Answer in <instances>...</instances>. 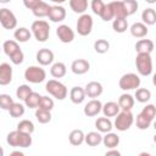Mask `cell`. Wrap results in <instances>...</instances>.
<instances>
[{
	"label": "cell",
	"mask_w": 156,
	"mask_h": 156,
	"mask_svg": "<svg viewBox=\"0 0 156 156\" xmlns=\"http://www.w3.org/2000/svg\"><path fill=\"white\" fill-rule=\"evenodd\" d=\"M32 134H27V133H23V132H20V130H12L7 134L6 136V143L12 146V147H22V149H26V147H29L32 145Z\"/></svg>",
	"instance_id": "1"
},
{
	"label": "cell",
	"mask_w": 156,
	"mask_h": 156,
	"mask_svg": "<svg viewBox=\"0 0 156 156\" xmlns=\"http://www.w3.org/2000/svg\"><path fill=\"white\" fill-rule=\"evenodd\" d=\"M30 32H32V34L34 35V38L38 41L44 43V41H46L49 39V35H50V26L44 20H37V21H34L32 23Z\"/></svg>",
	"instance_id": "2"
},
{
	"label": "cell",
	"mask_w": 156,
	"mask_h": 156,
	"mask_svg": "<svg viewBox=\"0 0 156 156\" xmlns=\"http://www.w3.org/2000/svg\"><path fill=\"white\" fill-rule=\"evenodd\" d=\"M115 122L113 126L119 132H126L128 130L133 123H134V116L132 113V111H126V110H121L116 116H115Z\"/></svg>",
	"instance_id": "3"
},
{
	"label": "cell",
	"mask_w": 156,
	"mask_h": 156,
	"mask_svg": "<svg viewBox=\"0 0 156 156\" xmlns=\"http://www.w3.org/2000/svg\"><path fill=\"white\" fill-rule=\"evenodd\" d=\"M135 67L140 76L147 77L152 73V58L150 54H136Z\"/></svg>",
	"instance_id": "4"
},
{
	"label": "cell",
	"mask_w": 156,
	"mask_h": 156,
	"mask_svg": "<svg viewBox=\"0 0 156 156\" xmlns=\"http://www.w3.org/2000/svg\"><path fill=\"white\" fill-rule=\"evenodd\" d=\"M45 90L57 100H65L67 98V94H68L66 85L63 83H61L60 80H56V79L48 80L45 84Z\"/></svg>",
	"instance_id": "5"
},
{
	"label": "cell",
	"mask_w": 156,
	"mask_h": 156,
	"mask_svg": "<svg viewBox=\"0 0 156 156\" xmlns=\"http://www.w3.org/2000/svg\"><path fill=\"white\" fill-rule=\"evenodd\" d=\"M46 78V72L39 66H29L24 71V79L32 84H39Z\"/></svg>",
	"instance_id": "6"
},
{
	"label": "cell",
	"mask_w": 156,
	"mask_h": 156,
	"mask_svg": "<svg viewBox=\"0 0 156 156\" xmlns=\"http://www.w3.org/2000/svg\"><path fill=\"white\" fill-rule=\"evenodd\" d=\"M140 77L136 73H126L123 74L119 80H118V85L122 90L128 91V90H134L136 88L140 87Z\"/></svg>",
	"instance_id": "7"
},
{
	"label": "cell",
	"mask_w": 156,
	"mask_h": 156,
	"mask_svg": "<svg viewBox=\"0 0 156 156\" xmlns=\"http://www.w3.org/2000/svg\"><path fill=\"white\" fill-rule=\"evenodd\" d=\"M93 17L89 15V13H82L79 17H78V21H77V24H76V29H77V33L82 37H87L91 33L93 30Z\"/></svg>",
	"instance_id": "8"
},
{
	"label": "cell",
	"mask_w": 156,
	"mask_h": 156,
	"mask_svg": "<svg viewBox=\"0 0 156 156\" xmlns=\"http://www.w3.org/2000/svg\"><path fill=\"white\" fill-rule=\"evenodd\" d=\"M0 24L5 29H15L17 27V18L15 13L6 7L0 9Z\"/></svg>",
	"instance_id": "9"
},
{
	"label": "cell",
	"mask_w": 156,
	"mask_h": 156,
	"mask_svg": "<svg viewBox=\"0 0 156 156\" xmlns=\"http://www.w3.org/2000/svg\"><path fill=\"white\" fill-rule=\"evenodd\" d=\"M56 35H57L58 40L63 44H68L74 40V32L67 24H60L56 28Z\"/></svg>",
	"instance_id": "10"
},
{
	"label": "cell",
	"mask_w": 156,
	"mask_h": 156,
	"mask_svg": "<svg viewBox=\"0 0 156 156\" xmlns=\"http://www.w3.org/2000/svg\"><path fill=\"white\" fill-rule=\"evenodd\" d=\"M48 17L54 23L62 22L66 18V9L61 5H52V6H50Z\"/></svg>",
	"instance_id": "11"
},
{
	"label": "cell",
	"mask_w": 156,
	"mask_h": 156,
	"mask_svg": "<svg viewBox=\"0 0 156 156\" xmlns=\"http://www.w3.org/2000/svg\"><path fill=\"white\" fill-rule=\"evenodd\" d=\"M54 52L50 50V49H46V48H43V49H39L37 55H35V58H37V62L40 65V66H49L54 62Z\"/></svg>",
	"instance_id": "12"
},
{
	"label": "cell",
	"mask_w": 156,
	"mask_h": 156,
	"mask_svg": "<svg viewBox=\"0 0 156 156\" xmlns=\"http://www.w3.org/2000/svg\"><path fill=\"white\" fill-rule=\"evenodd\" d=\"M89 69H90V63L85 58H77L71 63V71L77 76L85 74L87 72H89Z\"/></svg>",
	"instance_id": "13"
},
{
	"label": "cell",
	"mask_w": 156,
	"mask_h": 156,
	"mask_svg": "<svg viewBox=\"0 0 156 156\" xmlns=\"http://www.w3.org/2000/svg\"><path fill=\"white\" fill-rule=\"evenodd\" d=\"M84 91H85V96L91 98V99H96V98H99L102 94L104 88H102V84L101 83L93 80V82H89L84 87Z\"/></svg>",
	"instance_id": "14"
},
{
	"label": "cell",
	"mask_w": 156,
	"mask_h": 156,
	"mask_svg": "<svg viewBox=\"0 0 156 156\" xmlns=\"http://www.w3.org/2000/svg\"><path fill=\"white\" fill-rule=\"evenodd\" d=\"M101 107H102V104L100 100L98 99H91L83 108V112L85 116L88 117H94V116H98L100 112H101Z\"/></svg>",
	"instance_id": "15"
},
{
	"label": "cell",
	"mask_w": 156,
	"mask_h": 156,
	"mask_svg": "<svg viewBox=\"0 0 156 156\" xmlns=\"http://www.w3.org/2000/svg\"><path fill=\"white\" fill-rule=\"evenodd\" d=\"M12 82V66L7 62L0 65V85H9Z\"/></svg>",
	"instance_id": "16"
},
{
	"label": "cell",
	"mask_w": 156,
	"mask_h": 156,
	"mask_svg": "<svg viewBox=\"0 0 156 156\" xmlns=\"http://www.w3.org/2000/svg\"><path fill=\"white\" fill-rule=\"evenodd\" d=\"M154 41L151 39H140L135 43L136 54H151L154 51Z\"/></svg>",
	"instance_id": "17"
},
{
	"label": "cell",
	"mask_w": 156,
	"mask_h": 156,
	"mask_svg": "<svg viewBox=\"0 0 156 156\" xmlns=\"http://www.w3.org/2000/svg\"><path fill=\"white\" fill-rule=\"evenodd\" d=\"M134 102H135L134 98H133L130 94L124 93V94H122V95L118 98V102H117V104H118V106H119L121 110L132 111V108L134 107Z\"/></svg>",
	"instance_id": "18"
},
{
	"label": "cell",
	"mask_w": 156,
	"mask_h": 156,
	"mask_svg": "<svg viewBox=\"0 0 156 156\" xmlns=\"http://www.w3.org/2000/svg\"><path fill=\"white\" fill-rule=\"evenodd\" d=\"M129 30H130V34L134 38H144L147 34V32H149L147 26L144 24L143 22H135V23H133L130 26Z\"/></svg>",
	"instance_id": "19"
},
{
	"label": "cell",
	"mask_w": 156,
	"mask_h": 156,
	"mask_svg": "<svg viewBox=\"0 0 156 156\" xmlns=\"http://www.w3.org/2000/svg\"><path fill=\"white\" fill-rule=\"evenodd\" d=\"M69 99L73 104L76 105H79L84 101L85 99V91H84V88L82 87H73L71 90H69Z\"/></svg>",
	"instance_id": "20"
},
{
	"label": "cell",
	"mask_w": 156,
	"mask_h": 156,
	"mask_svg": "<svg viewBox=\"0 0 156 156\" xmlns=\"http://www.w3.org/2000/svg\"><path fill=\"white\" fill-rule=\"evenodd\" d=\"M95 128L100 133H107V132H111L112 130L113 123L110 121L108 117H105V116L104 117H99L95 121Z\"/></svg>",
	"instance_id": "21"
},
{
	"label": "cell",
	"mask_w": 156,
	"mask_h": 156,
	"mask_svg": "<svg viewBox=\"0 0 156 156\" xmlns=\"http://www.w3.org/2000/svg\"><path fill=\"white\" fill-rule=\"evenodd\" d=\"M119 111H121V108H119L118 104L115 101H108L105 105H102V107H101V112L104 113L105 117H108V118L115 117Z\"/></svg>",
	"instance_id": "22"
},
{
	"label": "cell",
	"mask_w": 156,
	"mask_h": 156,
	"mask_svg": "<svg viewBox=\"0 0 156 156\" xmlns=\"http://www.w3.org/2000/svg\"><path fill=\"white\" fill-rule=\"evenodd\" d=\"M112 12H113V18H127V13L123 7V2L118 0H113L108 2Z\"/></svg>",
	"instance_id": "23"
},
{
	"label": "cell",
	"mask_w": 156,
	"mask_h": 156,
	"mask_svg": "<svg viewBox=\"0 0 156 156\" xmlns=\"http://www.w3.org/2000/svg\"><path fill=\"white\" fill-rule=\"evenodd\" d=\"M107 149H113L117 147L119 144V136L116 133L112 132H107L104 136H102V141H101Z\"/></svg>",
	"instance_id": "24"
},
{
	"label": "cell",
	"mask_w": 156,
	"mask_h": 156,
	"mask_svg": "<svg viewBox=\"0 0 156 156\" xmlns=\"http://www.w3.org/2000/svg\"><path fill=\"white\" fill-rule=\"evenodd\" d=\"M32 37V32L26 27H20L15 30L13 38L17 43H27Z\"/></svg>",
	"instance_id": "25"
},
{
	"label": "cell",
	"mask_w": 156,
	"mask_h": 156,
	"mask_svg": "<svg viewBox=\"0 0 156 156\" xmlns=\"http://www.w3.org/2000/svg\"><path fill=\"white\" fill-rule=\"evenodd\" d=\"M84 135L82 129H73L68 135V141L73 146H79L84 143Z\"/></svg>",
	"instance_id": "26"
},
{
	"label": "cell",
	"mask_w": 156,
	"mask_h": 156,
	"mask_svg": "<svg viewBox=\"0 0 156 156\" xmlns=\"http://www.w3.org/2000/svg\"><path fill=\"white\" fill-rule=\"evenodd\" d=\"M66 73H67V67L63 62H55L51 65L50 74L54 78H62L66 76Z\"/></svg>",
	"instance_id": "27"
},
{
	"label": "cell",
	"mask_w": 156,
	"mask_h": 156,
	"mask_svg": "<svg viewBox=\"0 0 156 156\" xmlns=\"http://www.w3.org/2000/svg\"><path fill=\"white\" fill-rule=\"evenodd\" d=\"M84 141L89 146H98L102 141V135L100 132H89L88 134L84 135Z\"/></svg>",
	"instance_id": "28"
},
{
	"label": "cell",
	"mask_w": 156,
	"mask_h": 156,
	"mask_svg": "<svg viewBox=\"0 0 156 156\" xmlns=\"http://www.w3.org/2000/svg\"><path fill=\"white\" fill-rule=\"evenodd\" d=\"M69 7L74 13H84L88 10V0H69Z\"/></svg>",
	"instance_id": "29"
},
{
	"label": "cell",
	"mask_w": 156,
	"mask_h": 156,
	"mask_svg": "<svg viewBox=\"0 0 156 156\" xmlns=\"http://www.w3.org/2000/svg\"><path fill=\"white\" fill-rule=\"evenodd\" d=\"M141 20H143V23L146 24V26H154L156 23V12L152 7H149V9H145L143 12H141Z\"/></svg>",
	"instance_id": "30"
},
{
	"label": "cell",
	"mask_w": 156,
	"mask_h": 156,
	"mask_svg": "<svg viewBox=\"0 0 156 156\" xmlns=\"http://www.w3.org/2000/svg\"><path fill=\"white\" fill-rule=\"evenodd\" d=\"M49 10H50V5L45 1H41L37 7H34L32 10L33 15L38 18H43V17H48V13H49Z\"/></svg>",
	"instance_id": "31"
},
{
	"label": "cell",
	"mask_w": 156,
	"mask_h": 156,
	"mask_svg": "<svg viewBox=\"0 0 156 156\" xmlns=\"http://www.w3.org/2000/svg\"><path fill=\"white\" fill-rule=\"evenodd\" d=\"M134 99H136V101H139L141 104L147 102L151 99V91L146 88H136L135 94H134Z\"/></svg>",
	"instance_id": "32"
},
{
	"label": "cell",
	"mask_w": 156,
	"mask_h": 156,
	"mask_svg": "<svg viewBox=\"0 0 156 156\" xmlns=\"http://www.w3.org/2000/svg\"><path fill=\"white\" fill-rule=\"evenodd\" d=\"M41 95H39V93L32 91L26 99H24V105L29 108H37L39 106V101H40Z\"/></svg>",
	"instance_id": "33"
},
{
	"label": "cell",
	"mask_w": 156,
	"mask_h": 156,
	"mask_svg": "<svg viewBox=\"0 0 156 156\" xmlns=\"http://www.w3.org/2000/svg\"><path fill=\"white\" fill-rule=\"evenodd\" d=\"M112 28L116 33H124L128 29L127 18H113L112 20Z\"/></svg>",
	"instance_id": "34"
},
{
	"label": "cell",
	"mask_w": 156,
	"mask_h": 156,
	"mask_svg": "<svg viewBox=\"0 0 156 156\" xmlns=\"http://www.w3.org/2000/svg\"><path fill=\"white\" fill-rule=\"evenodd\" d=\"M1 49H2L4 52L10 57L12 54H15V52H16L18 49H21V48H20V45H18V43H17L16 40H5Z\"/></svg>",
	"instance_id": "35"
},
{
	"label": "cell",
	"mask_w": 156,
	"mask_h": 156,
	"mask_svg": "<svg viewBox=\"0 0 156 156\" xmlns=\"http://www.w3.org/2000/svg\"><path fill=\"white\" fill-rule=\"evenodd\" d=\"M35 118L39 123L41 124H45V123H49L51 121V111H48V110H43V108H37L35 110Z\"/></svg>",
	"instance_id": "36"
},
{
	"label": "cell",
	"mask_w": 156,
	"mask_h": 156,
	"mask_svg": "<svg viewBox=\"0 0 156 156\" xmlns=\"http://www.w3.org/2000/svg\"><path fill=\"white\" fill-rule=\"evenodd\" d=\"M35 127H34V123L29 119H22L17 123V130L20 132H23V133H27V134H32L34 132Z\"/></svg>",
	"instance_id": "37"
},
{
	"label": "cell",
	"mask_w": 156,
	"mask_h": 156,
	"mask_svg": "<svg viewBox=\"0 0 156 156\" xmlns=\"http://www.w3.org/2000/svg\"><path fill=\"white\" fill-rule=\"evenodd\" d=\"M24 111H26V108H24V106L22 104L13 102L12 106L10 107V110H9V113H10V116L12 118H18V117H22L24 115Z\"/></svg>",
	"instance_id": "38"
},
{
	"label": "cell",
	"mask_w": 156,
	"mask_h": 156,
	"mask_svg": "<svg viewBox=\"0 0 156 156\" xmlns=\"http://www.w3.org/2000/svg\"><path fill=\"white\" fill-rule=\"evenodd\" d=\"M123 7H124V11L127 13V17L128 16H132L136 12L138 7H139V4L136 0H123Z\"/></svg>",
	"instance_id": "39"
},
{
	"label": "cell",
	"mask_w": 156,
	"mask_h": 156,
	"mask_svg": "<svg viewBox=\"0 0 156 156\" xmlns=\"http://www.w3.org/2000/svg\"><path fill=\"white\" fill-rule=\"evenodd\" d=\"M94 50L98 54H106L110 50V43L106 39H98L94 43Z\"/></svg>",
	"instance_id": "40"
},
{
	"label": "cell",
	"mask_w": 156,
	"mask_h": 156,
	"mask_svg": "<svg viewBox=\"0 0 156 156\" xmlns=\"http://www.w3.org/2000/svg\"><path fill=\"white\" fill-rule=\"evenodd\" d=\"M151 123L152 121L147 119L146 117H144L141 113L136 115V119H135V124H136V128L140 129V130H146L151 127Z\"/></svg>",
	"instance_id": "41"
},
{
	"label": "cell",
	"mask_w": 156,
	"mask_h": 156,
	"mask_svg": "<svg viewBox=\"0 0 156 156\" xmlns=\"http://www.w3.org/2000/svg\"><path fill=\"white\" fill-rule=\"evenodd\" d=\"M32 91H33V90H32V88H30L28 84H22V85H20V87H17V89H16V96H17L20 100L24 101V99H26Z\"/></svg>",
	"instance_id": "42"
},
{
	"label": "cell",
	"mask_w": 156,
	"mask_h": 156,
	"mask_svg": "<svg viewBox=\"0 0 156 156\" xmlns=\"http://www.w3.org/2000/svg\"><path fill=\"white\" fill-rule=\"evenodd\" d=\"M13 102H15L13 99L9 94H0V108L1 110L9 111Z\"/></svg>",
	"instance_id": "43"
},
{
	"label": "cell",
	"mask_w": 156,
	"mask_h": 156,
	"mask_svg": "<svg viewBox=\"0 0 156 156\" xmlns=\"http://www.w3.org/2000/svg\"><path fill=\"white\" fill-rule=\"evenodd\" d=\"M144 117H146L147 119H150V121H154L155 119V117H156V107H155V105H152V104H149V105H146L143 110H141V112H140Z\"/></svg>",
	"instance_id": "44"
},
{
	"label": "cell",
	"mask_w": 156,
	"mask_h": 156,
	"mask_svg": "<svg viewBox=\"0 0 156 156\" xmlns=\"http://www.w3.org/2000/svg\"><path fill=\"white\" fill-rule=\"evenodd\" d=\"M39 108H43V110H48V111H51L54 108V100L49 96H41L40 98V101H39ZM37 107V108H38Z\"/></svg>",
	"instance_id": "45"
},
{
	"label": "cell",
	"mask_w": 156,
	"mask_h": 156,
	"mask_svg": "<svg viewBox=\"0 0 156 156\" xmlns=\"http://www.w3.org/2000/svg\"><path fill=\"white\" fill-rule=\"evenodd\" d=\"M90 7H91V11L93 13L100 16L104 7H105V2L102 0H91L90 1Z\"/></svg>",
	"instance_id": "46"
},
{
	"label": "cell",
	"mask_w": 156,
	"mask_h": 156,
	"mask_svg": "<svg viewBox=\"0 0 156 156\" xmlns=\"http://www.w3.org/2000/svg\"><path fill=\"white\" fill-rule=\"evenodd\" d=\"M100 17L105 22H108V21H112L113 20V12H112V10H111V7H110L108 4H105V7H104Z\"/></svg>",
	"instance_id": "47"
},
{
	"label": "cell",
	"mask_w": 156,
	"mask_h": 156,
	"mask_svg": "<svg viewBox=\"0 0 156 156\" xmlns=\"http://www.w3.org/2000/svg\"><path fill=\"white\" fill-rule=\"evenodd\" d=\"M23 60H24V54H23V51H22L21 49H18L15 54H12V55L10 56V61H11L13 65H21V63L23 62Z\"/></svg>",
	"instance_id": "48"
},
{
	"label": "cell",
	"mask_w": 156,
	"mask_h": 156,
	"mask_svg": "<svg viewBox=\"0 0 156 156\" xmlns=\"http://www.w3.org/2000/svg\"><path fill=\"white\" fill-rule=\"evenodd\" d=\"M43 0H23V5L26 9L28 10H33L34 7H37Z\"/></svg>",
	"instance_id": "49"
},
{
	"label": "cell",
	"mask_w": 156,
	"mask_h": 156,
	"mask_svg": "<svg viewBox=\"0 0 156 156\" xmlns=\"http://www.w3.org/2000/svg\"><path fill=\"white\" fill-rule=\"evenodd\" d=\"M105 155H106V156H112V155H113V156H121V152L113 147V149H108Z\"/></svg>",
	"instance_id": "50"
},
{
	"label": "cell",
	"mask_w": 156,
	"mask_h": 156,
	"mask_svg": "<svg viewBox=\"0 0 156 156\" xmlns=\"http://www.w3.org/2000/svg\"><path fill=\"white\" fill-rule=\"evenodd\" d=\"M10 156H23V152L20 151V150H16V151L10 152Z\"/></svg>",
	"instance_id": "51"
},
{
	"label": "cell",
	"mask_w": 156,
	"mask_h": 156,
	"mask_svg": "<svg viewBox=\"0 0 156 156\" xmlns=\"http://www.w3.org/2000/svg\"><path fill=\"white\" fill-rule=\"evenodd\" d=\"M50 1H52V2H55L56 5H61V4H63L66 0H50Z\"/></svg>",
	"instance_id": "52"
},
{
	"label": "cell",
	"mask_w": 156,
	"mask_h": 156,
	"mask_svg": "<svg viewBox=\"0 0 156 156\" xmlns=\"http://www.w3.org/2000/svg\"><path fill=\"white\" fill-rule=\"evenodd\" d=\"M11 0H0V4H9Z\"/></svg>",
	"instance_id": "53"
},
{
	"label": "cell",
	"mask_w": 156,
	"mask_h": 156,
	"mask_svg": "<svg viewBox=\"0 0 156 156\" xmlns=\"http://www.w3.org/2000/svg\"><path fill=\"white\" fill-rule=\"evenodd\" d=\"M147 4H155L156 2V0H145Z\"/></svg>",
	"instance_id": "54"
},
{
	"label": "cell",
	"mask_w": 156,
	"mask_h": 156,
	"mask_svg": "<svg viewBox=\"0 0 156 156\" xmlns=\"http://www.w3.org/2000/svg\"><path fill=\"white\" fill-rule=\"evenodd\" d=\"M0 156H4V149L0 146Z\"/></svg>",
	"instance_id": "55"
},
{
	"label": "cell",
	"mask_w": 156,
	"mask_h": 156,
	"mask_svg": "<svg viewBox=\"0 0 156 156\" xmlns=\"http://www.w3.org/2000/svg\"><path fill=\"white\" fill-rule=\"evenodd\" d=\"M0 51H1V48H0Z\"/></svg>",
	"instance_id": "56"
}]
</instances>
